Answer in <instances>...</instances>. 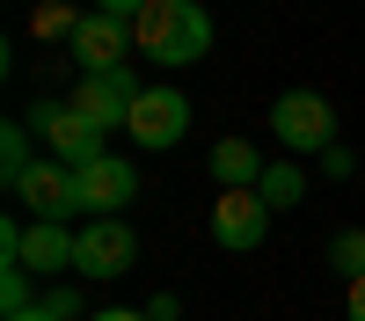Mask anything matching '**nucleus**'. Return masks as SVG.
<instances>
[{
    "label": "nucleus",
    "mask_w": 365,
    "mask_h": 321,
    "mask_svg": "<svg viewBox=\"0 0 365 321\" xmlns=\"http://www.w3.org/2000/svg\"><path fill=\"white\" fill-rule=\"evenodd\" d=\"M182 132H190V95H182V88H168V80H146V88H139V102H132L125 139L146 146V154H168Z\"/></svg>",
    "instance_id": "obj_5"
},
{
    "label": "nucleus",
    "mask_w": 365,
    "mask_h": 321,
    "mask_svg": "<svg viewBox=\"0 0 365 321\" xmlns=\"http://www.w3.org/2000/svg\"><path fill=\"white\" fill-rule=\"evenodd\" d=\"M8 197L22 204L29 219H58V226H66V219L81 212V190H73V168H66V161H51V154H37V168H29L22 183L8 190Z\"/></svg>",
    "instance_id": "obj_8"
},
{
    "label": "nucleus",
    "mask_w": 365,
    "mask_h": 321,
    "mask_svg": "<svg viewBox=\"0 0 365 321\" xmlns=\"http://www.w3.org/2000/svg\"><path fill=\"white\" fill-rule=\"evenodd\" d=\"M344 314H351V321H365V278H351V285H344Z\"/></svg>",
    "instance_id": "obj_22"
},
{
    "label": "nucleus",
    "mask_w": 365,
    "mask_h": 321,
    "mask_svg": "<svg viewBox=\"0 0 365 321\" xmlns=\"http://www.w3.org/2000/svg\"><path fill=\"white\" fill-rule=\"evenodd\" d=\"M132 263H139V233H132L125 219H88V226L73 233V278H88V285L125 278Z\"/></svg>",
    "instance_id": "obj_4"
},
{
    "label": "nucleus",
    "mask_w": 365,
    "mask_h": 321,
    "mask_svg": "<svg viewBox=\"0 0 365 321\" xmlns=\"http://www.w3.org/2000/svg\"><path fill=\"white\" fill-rule=\"evenodd\" d=\"M73 29H81V8H66V0H37L29 8V37L37 44H73Z\"/></svg>",
    "instance_id": "obj_15"
},
{
    "label": "nucleus",
    "mask_w": 365,
    "mask_h": 321,
    "mask_svg": "<svg viewBox=\"0 0 365 321\" xmlns=\"http://www.w3.org/2000/svg\"><path fill=\"white\" fill-rule=\"evenodd\" d=\"M29 168H37V132H29L22 117H15V125H0V183L15 190Z\"/></svg>",
    "instance_id": "obj_13"
},
{
    "label": "nucleus",
    "mask_w": 365,
    "mask_h": 321,
    "mask_svg": "<svg viewBox=\"0 0 365 321\" xmlns=\"http://www.w3.org/2000/svg\"><path fill=\"white\" fill-rule=\"evenodd\" d=\"M66 51L81 58V73H110V66H125L139 44H132V22H117V15H103V8H88Z\"/></svg>",
    "instance_id": "obj_10"
},
{
    "label": "nucleus",
    "mask_w": 365,
    "mask_h": 321,
    "mask_svg": "<svg viewBox=\"0 0 365 321\" xmlns=\"http://www.w3.org/2000/svg\"><path fill=\"white\" fill-rule=\"evenodd\" d=\"M329 270H336L344 285L365 278V226H344V233H329Z\"/></svg>",
    "instance_id": "obj_16"
},
{
    "label": "nucleus",
    "mask_w": 365,
    "mask_h": 321,
    "mask_svg": "<svg viewBox=\"0 0 365 321\" xmlns=\"http://www.w3.org/2000/svg\"><path fill=\"white\" fill-rule=\"evenodd\" d=\"M256 197L270 204V212H292V204L307 197V168H299V161H270L263 183H256Z\"/></svg>",
    "instance_id": "obj_14"
},
{
    "label": "nucleus",
    "mask_w": 365,
    "mask_h": 321,
    "mask_svg": "<svg viewBox=\"0 0 365 321\" xmlns=\"http://www.w3.org/2000/svg\"><path fill=\"white\" fill-rule=\"evenodd\" d=\"M96 8H103V15H117V22H139L154 0H96Z\"/></svg>",
    "instance_id": "obj_21"
},
{
    "label": "nucleus",
    "mask_w": 365,
    "mask_h": 321,
    "mask_svg": "<svg viewBox=\"0 0 365 321\" xmlns=\"http://www.w3.org/2000/svg\"><path fill=\"white\" fill-rule=\"evenodd\" d=\"M22 270H29V278H58V270H73V226H58V219H29V233H22Z\"/></svg>",
    "instance_id": "obj_11"
},
{
    "label": "nucleus",
    "mask_w": 365,
    "mask_h": 321,
    "mask_svg": "<svg viewBox=\"0 0 365 321\" xmlns=\"http://www.w3.org/2000/svg\"><path fill=\"white\" fill-rule=\"evenodd\" d=\"M22 125L37 132V146H44L51 161H66V168H88V161H103V154H110V146H103L110 132H96L66 95H37V102L22 110Z\"/></svg>",
    "instance_id": "obj_2"
},
{
    "label": "nucleus",
    "mask_w": 365,
    "mask_h": 321,
    "mask_svg": "<svg viewBox=\"0 0 365 321\" xmlns=\"http://www.w3.org/2000/svg\"><path fill=\"white\" fill-rule=\"evenodd\" d=\"M88 321H146V307H103V314H88Z\"/></svg>",
    "instance_id": "obj_23"
},
{
    "label": "nucleus",
    "mask_w": 365,
    "mask_h": 321,
    "mask_svg": "<svg viewBox=\"0 0 365 321\" xmlns=\"http://www.w3.org/2000/svg\"><path fill=\"white\" fill-rule=\"evenodd\" d=\"M146 321H182V300L175 292H154V300H146Z\"/></svg>",
    "instance_id": "obj_20"
},
{
    "label": "nucleus",
    "mask_w": 365,
    "mask_h": 321,
    "mask_svg": "<svg viewBox=\"0 0 365 321\" xmlns=\"http://www.w3.org/2000/svg\"><path fill=\"white\" fill-rule=\"evenodd\" d=\"M205 168H212V183H220V190H256L270 161L256 154L249 139H220V146H212V154H205Z\"/></svg>",
    "instance_id": "obj_12"
},
{
    "label": "nucleus",
    "mask_w": 365,
    "mask_h": 321,
    "mask_svg": "<svg viewBox=\"0 0 365 321\" xmlns=\"http://www.w3.org/2000/svg\"><path fill=\"white\" fill-rule=\"evenodd\" d=\"M132 44H139V58H154V66H197L212 51V15L197 0H154V8L132 22Z\"/></svg>",
    "instance_id": "obj_1"
},
{
    "label": "nucleus",
    "mask_w": 365,
    "mask_h": 321,
    "mask_svg": "<svg viewBox=\"0 0 365 321\" xmlns=\"http://www.w3.org/2000/svg\"><path fill=\"white\" fill-rule=\"evenodd\" d=\"M73 190H81V219H125V204L139 197V168L125 154H103L73 168Z\"/></svg>",
    "instance_id": "obj_7"
},
{
    "label": "nucleus",
    "mask_w": 365,
    "mask_h": 321,
    "mask_svg": "<svg viewBox=\"0 0 365 321\" xmlns=\"http://www.w3.org/2000/svg\"><path fill=\"white\" fill-rule=\"evenodd\" d=\"M37 307H44L51 321H88V300H81V285H51Z\"/></svg>",
    "instance_id": "obj_18"
},
{
    "label": "nucleus",
    "mask_w": 365,
    "mask_h": 321,
    "mask_svg": "<svg viewBox=\"0 0 365 321\" xmlns=\"http://www.w3.org/2000/svg\"><path fill=\"white\" fill-rule=\"evenodd\" d=\"M263 233H270V204L256 190H220V197H212V241H220V248L256 256Z\"/></svg>",
    "instance_id": "obj_9"
},
{
    "label": "nucleus",
    "mask_w": 365,
    "mask_h": 321,
    "mask_svg": "<svg viewBox=\"0 0 365 321\" xmlns=\"http://www.w3.org/2000/svg\"><path fill=\"white\" fill-rule=\"evenodd\" d=\"M15 321H51V314H44V307H37V314H15Z\"/></svg>",
    "instance_id": "obj_24"
},
{
    "label": "nucleus",
    "mask_w": 365,
    "mask_h": 321,
    "mask_svg": "<svg viewBox=\"0 0 365 321\" xmlns=\"http://www.w3.org/2000/svg\"><path fill=\"white\" fill-rule=\"evenodd\" d=\"M270 132H278L285 154H329L336 146V102L322 88H285L270 102Z\"/></svg>",
    "instance_id": "obj_3"
},
{
    "label": "nucleus",
    "mask_w": 365,
    "mask_h": 321,
    "mask_svg": "<svg viewBox=\"0 0 365 321\" xmlns=\"http://www.w3.org/2000/svg\"><path fill=\"white\" fill-rule=\"evenodd\" d=\"M37 300H44V292H29V270H22V263H0V314H37Z\"/></svg>",
    "instance_id": "obj_17"
},
{
    "label": "nucleus",
    "mask_w": 365,
    "mask_h": 321,
    "mask_svg": "<svg viewBox=\"0 0 365 321\" xmlns=\"http://www.w3.org/2000/svg\"><path fill=\"white\" fill-rule=\"evenodd\" d=\"M139 88H146V80H132V66H110V73H81V80L66 88V102H73L96 132H125Z\"/></svg>",
    "instance_id": "obj_6"
},
{
    "label": "nucleus",
    "mask_w": 365,
    "mask_h": 321,
    "mask_svg": "<svg viewBox=\"0 0 365 321\" xmlns=\"http://www.w3.org/2000/svg\"><path fill=\"white\" fill-rule=\"evenodd\" d=\"M351 168H358V154H351V146H329V154H322V175H329V183H344Z\"/></svg>",
    "instance_id": "obj_19"
}]
</instances>
